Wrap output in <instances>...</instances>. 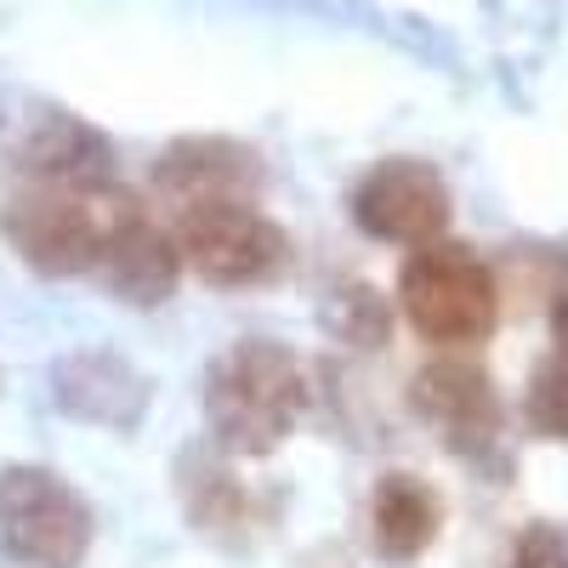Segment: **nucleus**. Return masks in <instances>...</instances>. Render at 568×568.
<instances>
[{
    "label": "nucleus",
    "instance_id": "f03ea898",
    "mask_svg": "<svg viewBox=\"0 0 568 568\" xmlns=\"http://www.w3.org/2000/svg\"><path fill=\"white\" fill-rule=\"evenodd\" d=\"M307 409V375L278 342H233L205 375V426L227 455H273Z\"/></svg>",
    "mask_w": 568,
    "mask_h": 568
},
{
    "label": "nucleus",
    "instance_id": "20e7f679",
    "mask_svg": "<svg viewBox=\"0 0 568 568\" xmlns=\"http://www.w3.org/2000/svg\"><path fill=\"white\" fill-rule=\"evenodd\" d=\"M91 506L45 466L0 471V551L18 568H80L91 551Z\"/></svg>",
    "mask_w": 568,
    "mask_h": 568
},
{
    "label": "nucleus",
    "instance_id": "2eb2a0df",
    "mask_svg": "<svg viewBox=\"0 0 568 568\" xmlns=\"http://www.w3.org/2000/svg\"><path fill=\"white\" fill-rule=\"evenodd\" d=\"M551 336H557V353H568V302H557L551 313Z\"/></svg>",
    "mask_w": 568,
    "mask_h": 568
},
{
    "label": "nucleus",
    "instance_id": "9d476101",
    "mask_svg": "<svg viewBox=\"0 0 568 568\" xmlns=\"http://www.w3.org/2000/svg\"><path fill=\"white\" fill-rule=\"evenodd\" d=\"M438 524H444V500L420 478H409V471H387V478L375 484L369 535H375V551L382 557H393V562L420 557L426 546L438 540Z\"/></svg>",
    "mask_w": 568,
    "mask_h": 568
},
{
    "label": "nucleus",
    "instance_id": "9b49d317",
    "mask_svg": "<svg viewBox=\"0 0 568 568\" xmlns=\"http://www.w3.org/2000/svg\"><path fill=\"white\" fill-rule=\"evenodd\" d=\"M103 284L131 302V307H154L176 291V273H182V256H176V240L171 233H160L154 222H142L136 233H125V240L109 251V262L98 267Z\"/></svg>",
    "mask_w": 568,
    "mask_h": 568
},
{
    "label": "nucleus",
    "instance_id": "4468645a",
    "mask_svg": "<svg viewBox=\"0 0 568 568\" xmlns=\"http://www.w3.org/2000/svg\"><path fill=\"white\" fill-rule=\"evenodd\" d=\"M511 568H568V535L562 529H529L524 540H517V557Z\"/></svg>",
    "mask_w": 568,
    "mask_h": 568
},
{
    "label": "nucleus",
    "instance_id": "0eeeda50",
    "mask_svg": "<svg viewBox=\"0 0 568 568\" xmlns=\"http://www.w3.org/2000/svg\"><path fill=\"white\" fill-rule=\"evenodd\" d=\"M154 182L176 205H211V200H251L262 165L251 149L222 136H194V142H171L154 165Z\"/></svg>",
    "mask_w": 568,
    "mask_h": 568
},
{
    "label": "nucleus",
    "instance_id": "39448f33",
    "mask_svg": "<svg viewBox=\"0 0 568 568\" xmlns=\"http://www.w3.org/2000/svg\"><path fill=\"white\" fill-rule=\"evenodd\" d=\"M176 256L205 284L245 291V284H267L284 267L291 240H284V227L273 216H262L251 200H211V205H182Z\"/></svg>",
    "mask_w": 568,
    "mask_h": 568
},
{
    "label": "nucleus",
    "instance_id": "423d86ee",
    "mask_svg": "<svg viewBox=\"0 0 568 568\" xmlns=\"http://www.w3.org/2000/svg\"><path fill=\"white\" fill-rule=\"evenodd\" d=\"M353 222L387 245H433L449 222V187L426 160H382L353 187Z\"/></svg>",
    "mask_w": 568,
    "mask_h": 568
},
{
    "label": "nucleus",
    "instance_id": "1a4fd4ad",
    "mask_svg": "<svg viewBox=\"0 0 568 568\" xmlns=\"http://www.w3.org/2000/svg\"><path fill=\"white\" fill-rule=\"evenodd\" d=\"M58 404L98 426H131L149 409V387L114 353H80V358L58 364Z\"/></svg>",
    "mask_w": 568,
    "mask_h": 568
},
{
    "label": "nucleus",
    "instance_id": "ddd939ff",
    "mask_svg": "<svg viewBox=\"0 0 568 568\" xmlns=\"http://www.w3.org/2000/svg\"><path fill=\"white\" fill-rule=\"evenodd\" d=\"M529 420L546 438H568V353H551L529 382Z\"/></svg>",
    "mask_w": 568,
    "mask_h": 568
},
{
    "label": "nucleus",
    "instance_id": "f257e3e1",
    "mask_svg": "<svg viewBox=\"0 0 568 568\" xmlns=\"http://www.w3.org/2000/svg\"><path fill=\"white\" fill-rule=\"evenodd\" d=\"M142 205L131 187L114 176H74V182H23L18 194L0 205V233L12 240V251L40 267V273H98L109 251L136 233Z\"/></svg>",
    "mask_w": 568,
    "mask_h": 568
},
{
    "label": "nucleus",
    "instance_id": "7ed1b4c3",
    "mask_svg": "<svg viewBox=\"0 0 568 568\" xmlns=\"http://www.w3.org/2000/svg\"><path fill=\"white\" fill-rule=\"evenodd\" d=\"M398 302H404V318L415 324V336L438 347L484 342L500 318V291H495L489 262L455 240L415 245V256L398 273Z\"/></svg>",
    "mask_w": 568,
    "mask_h": 568
},
{
    "label": "nucleus",
    "instance_id": "f8f14e48",
    "mask_svg": "<svg viewBox=\"0 0 568 568\" xmlns=\"http://www.w3.org/2000/svg\"><path fill=\"white\" fill-rule=\"evenodd\" d=\"M18 171L23 182H74V176H109V142L69 120V114H52V120H40L29 136H23V149H18Z\"/></svg>",
    "mask_w": 568,
    "mask_h": 568
},
{
    "label": "nucleus",
    "instance_id": "6e6552de",
    "mask_svg": "<svg viewBox=\"0 0 568 568\" xmlns=\"http://www.w3.org/2000/svg\"><path fill=\"white\" fill-rule=\"evenodd\" d=\"M415 409L433 420L455 449L489 444L495 420H500V404H495L489 375L471 369V364H426V369L415 375Z\"/></svg>",
    "mask_w": 568,
    "mask_h": 568
}]
</instances>
